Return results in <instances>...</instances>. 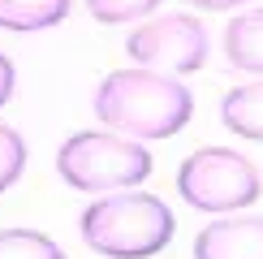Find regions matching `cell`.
<instances>
[{"instance_id": "obj_6", "label": "cell", "mask_w": 263, "mask_h": 259, "mask_svg": "<svg viewBox=\"0 0 263 259\" xmlns=\"http://www.w3.org/2000/svg\"><path fill=\"white\" fill-rule=\"evenodd\" d=\"M194 259H263V216L216 220L194 237Z\"/></svg>"}, {"instance_id": "obj_2", "label": "cell", "mask_w": 263, "mask_h": 259, "mask_svg": "<svg viewBox=\"0 0 263 259\" xmlns=\"http://www.w3.org/2000/svg\"><path fill=\"white\" fill-rule=\"evenodd\" d=\"M78 229L82 242L104 259H151L173 242V212L156 194L112 190L82 212Z\"/></svg>"}, {"instance_id": "obj_14", "label": "cell", "mask_w": 263, "mask_h": 259, "mask_svg": "<svg viewBox=\"0 0 263 259\" xmlns=\"http://www.w3.org/2000/svg\"><path fill=\"white\" fill-rule=\"evenodd\" d=\"M190 5H199V9H237L246 0H190Z\"/></svg>"}, {"instance_id": "obj_3", "label": "cell", "mask_w": 263, "mask_h": 259, "mask_svg": "<svg viewBox=\"0 0 263 259\" xmlns=\"http://www.w3.org/2000/svg\"><path fill=\"white\" fill-rule=\"evenodd\" d=\"M57 173L69 190L112 194V190H134L138 181H147L151 156L138 138H125L117 130H82V134L61 143Z\"/></svg>"}, {"instance_id": "obj_13", "label": "cell", "mask_w": 263, "mask_h": 259, "mask_svg": "<svg viewBox=\"0 0 263 259\" xmlns=\"http://www.w3.org/2000/svg\"><path fill=\"white\" fill-rule=\"evenodd\" d=\"M13 86H17V69H13V61L0 52V108L13 100Z\"/></svg>"}, {"instance_id": "obj_7", "label": "cell", "mask_w": 263, "mask_h": 259, "mask_svg": "<svg viewBox=\"0 0 263 259\" xmlns=\"http://www.w3.org/2000/svg\"><path fill=\"white\" fill-rule=\"evenodd\" d=\"M224 61L242 73H263V9H246V13L229 17Z\"/></svg>"}, {"instance_id": "obj_11", "label": "cell", "mask_w": 263, "mask_h": 259, "mask_svg": "<svg viewBox=\"0 0 263 259\" xmlns=\"http://www.w3.org/2000/svg\"><path fill=\"white\" fill-rule=\"evenodd\" d=\"M160 0H86V13L100 26H121V22H138L147 13H156Z\"/></svg>"}, {"instance_id": "obj_12", "label": "cell", "mask_w": 263, "mask_h": 259, "mask_svg": "<svg viewBox=\"0 0 263 259\" xmlns=\"http://www.w3.org/2000/svg\"><path fill=\"white\" fill-rule=\"evenodd\" d=\"M26 173V138L13 125H0V194Z\"/></svg>"}, {"instance_id": "obj_8", "label": "cell", "mask_w": 263, "mask_h": 259, "mask_svg": "<svg viewBox=\"0 0 263 259\" xmlns=\"http://www.w3.org/2000/svg\"><path fill=\"white\" fill-rule=\"evenodd\" d=\"M65 17H69V0H0V30L13 35L61 26Z\"/></svg>"}, {"instance_id": "obj_1", "label": "cell", "mask_w": 263, "mask_h": 259, "mask_svg": "<svg viewBox=\"0 0 263 259\" xmlns=\"http://www.w3.org/2000/svg\"><path fill=\"white\" fill-rule=\"evenodd\" d=\"M95 117L104 121V130H117L125 138H173L190 125L194 100L177 78L134 65L100 82Z\"/></svg>"}, {"instance_id": "obj_5", "label": "cell", "mask_w": 263, "mask_h": 259, "mask_svg": "<svg viewBox=\"0 0 263 259\" xmlns=\"http://www.w3.org/2000/svg\"><path fill=\"white\" fill-rule=\"evenodd\" d=\"M125 52L142 69L190 73V69H203V61H207V30L190 13H168V17L142 22L138 30H129Z\"/></svg>"}, {"instance_id": "obj_9", "label": "cell", "mask_w": 263, "mask_h": 259, "mask_svg": "<svg viewBox=\"0 0 263 259\" xmlns=\"http://www.w3.org/2000/svg\"><path fill=\"white\" fill-rule=\"evenodd\" d=\"M220 121L237 138H263V82H246L220 100Z\"/></svg>"}, {"instance_id": "obj_4", "label": "cell", "mask_w": 263, "mask_h": 259, "mask_svg": "<svg viewBox=\"0 0 263 259\" xmlns=\"http://www.w3.org/2000/svg\"><path fill=\"white\" fill-rule=\"evenodd\" d=\"M177 194L199 212H242L259 199V169L229 147H203L181 160Z\"/></svg>"}, {"instance_id": "obj_10", "label": "cell", "mask_w": 263, "mask_h": 259, "mask_svg": "<svg viewBox=\"0 0 263 259\" xmlns=\"http://www.w3.org/2000/svg\"><path fill=\"white\" fill-rule=\"evenodd\" d=\"M0 259H65V251L39 229H0Z\"/></svg>"}]
</instances>
